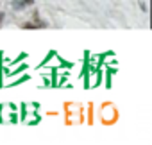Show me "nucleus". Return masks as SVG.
I'll use <instances>...</instances> for the list:
<instances>
[{
  "label": "nucleus",
  "mask_w": 152,
  "mask_h": 145,
  "mask_svg": "<svg viewBox=\"0 0 152 145\" xmlns=\"http://www.w3.org/2000/svg\"><path fill=\"white\" fill-rule=\"evenodd\" d=\"M39 27H47L45 22H38V23H22V29H39Z\"/></svg>",
  "instance_id": "2"
},
{
  "label": "nucleus",
  "mask_w": 152,
  "mask_h": 145,
  "mask_svg": "<svg viewBox=\"0 0 152 145\" xmlns=\"http://www.w3.org/2000/svg\"><path fill=\"white\" fill-rule=\"evenodd\" d=\"M32 4H34V0H15V2H13V9L20 11V9H23L27 6H32Z\"/></svg>",
  "instance_id": "1"
}]
</instances>
